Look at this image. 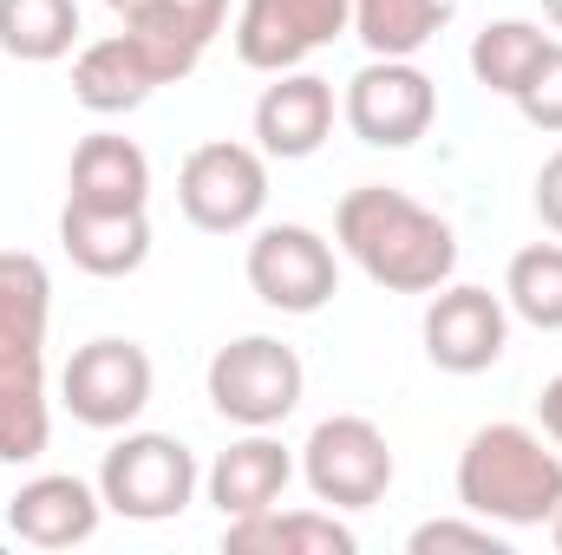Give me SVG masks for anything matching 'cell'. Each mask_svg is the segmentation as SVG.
<instances>
[{"instance_id": "obj_10", "label": "cell", "mask_w": 562, "mask_h": 555, "mask_svg": "<svg viewBox=\"0 0 562 555\" xmlns=\"http://www.w3.org/2000/svg\"><path fill=\"white\" fill-rule=\"evenodd\" d=\"M249 287L276 314H321L340 294V256L307 223H269L249 242Z\"/></svg>"}, {"instance_id": "obj_21", "label": "cell", "mask_w": 562, "mask_h": 555, "mask_svg": "<svg viewBox=\"0 0 562 555\" xmlns=\"http://www.w3.org/2000/svg\"><path fill=\"white\" fill-rule=\"evenodd\" d=\"M458 0H353V39L373 59H419L451 26Z\"/></svg>"}, {"instance_id": "obj_19", "label": "cell", "mask_w": 562, "mask_h": 555, "mask_svg": "<svg viewBox=\"0 0 562 555\" xmlns=\"http://www.w3.org/2000/svg\"><path fill=\"white\" fill-rule=\"evenodd\" d=\"M150 92H157V72L144 66V53L125 33H105V39L79 46V59H72V99L92 118H125V112H138Z\"/></svg>"}, {"instance_id": "obj_3", "label": "cell", "mask_w": 562, "mask_h": 555, "mask_svg": "<svg viewBox=\"0 0 562 555\" xmlns=\"http://www.w3.org/2000/svg\"><path fill=\"white\" fill-rule=\"evenodd\" d=\"M458 503L464 517L504 530H543L562 510V451L530 424H477L458 451Z\"/></svg>"}, {"instance_id": "obj_17", "label": "cell", "mask_w": 562, "mask_h": 555, "mask_svg": "<svg viewBox=\"0 0 562 555\" xmlns=\"http://www.w3.org/2000/svg\"><path fill=\"white\" fill-rule=\"evenodd\" d=\"M288 477H294V457H288V444L269 438V431H249V438H236L216 464H210V503L223 510V523H236V517H262V510H276L281 490H288Z\"/></svg>"}, {"instance_id": "obj_5", "label": "cell", "mask_w": 562, "mask_h": 555, "mask_svg": "<svg viewBox=\"0 0 562 555\" xmlns=\"http://www.w3.org/2000/svg\"><path fill=\"white\" fill-rule=\"evenodd\" d=\"M301 386H307L301 353L281 347L276 333H243V340L216 347L210 373H203V393H210L216 418H229L243 431H276L301 406Z\"/></svg>"}, {"instance_id": "obj_20", "label": "cell", "mask_w": 562, "mask_h": 555, "mask_svg": "<svg viewBox=\"0 0 562 555\" xmlns=\"http://www.w3.org/2000/svg\"><path fill=\"white\" fill-rule=\"evenodd\" d=\"M223 543L229 550H269V555H353L360 536L334 517V510H262V517H236L223 523Z\"/></svg>"}, {"instance_id": "obj_13", "label": "cell", "mask_w": 562, "mask_h": 555, "mask_svg": "<svg viewBox=\"0 0 562 555\" xmlns=\"http://www.w3.org/2000/svg\"><path fill=\"white\" fill-rule=\"evenodd\" d=\"M119 20H125V39L144 53V66L157 72V86H177L196 72V59L223 33L229 0H132Z\"/></svg>"}, {"instance_id": "obj_16", "label": "cell", "mask_w": 562, "mask_h": 555, "mask_svg": "<svg viewBox=\"0 0 562 555\" xmlns=\"http://www.w3.org/2000/svg\"><path fill=\"white\" fill-rule=\"evenodd\" d=\"M59 249H66L72 269H86V275L125 281L150 262V216H144V209L66 203V209H59Z\"/></svg>"}, {"instance_id": "obj_26", "label": "cell", "mask_w": 562, "mask_h": 555, "mask_svg": "<svg viewBox=\"0 0 562 555\" xmlns=\"http://www.w3.org/2000/svg\"><path fill=\"white\" fill-rule=\"evenodd\" d=\"M517 112H524V125H537V132H550V138H562V39L543 53V66L530 72V86L510 99Z\"/></svg>"}, {"instance_id": "obj_18", "label": "cell", "mask_w": 562, "mask_h": 555, "mask_svg": "<svg viewBox=\"0 0 562 555\" xmlns=\"http://www.w3.org/2000/svg\"><path fill=\"white\" fill-rule=\"evenodd\" d=\"M66 203H92V209H144L150 203V157L119 132H92L72 150V177H66Z\"/></svg>"}, {"instance_id": "obj_12", "label": "cell", "mask_w": 562, "mask_h": 555, "mask_svg": "<svg viewBox=\"0 0 562 555\" xmlns=\"http://www.w3.org/2000/svg\"><path fill=\"white\" fill-rule=\"evenodd\" d=\"M510 347V307L504 294L491 287H471V281H445L431 301H425V360L451 380H471V373H491Z\"/></svg>"}, {"instance_id": "obj_31", "label": "cell", "mask_w": 562, "mask_h": 555, "mask_svg": "<svg viewBox=\"0 0 562 555\" xmlns=\"http://www.w3.org/2000/svg\"><path fill=\"white\" fill-rule=\"evenodd\" d=\"M105 7H112V13H125V7H132V0H105Z\"/></svg>"}, {"instance_id": "obj_6", "label": "cell", "mask_w": 562, "mask_h": 555, "mask_svg": "<svg viewBox=\"0 0 562 555\" xmlns=\"http://www.w3.org/2000/svg\"><path fill=\"white\" fill-rule=\"evenodd\" d=\"M177 209L203 229V236H243L262 223L269 209V157L256 144L216 138L196 144L177 170Z\"/></svg>"}, {"instance_id": "obj_7", "label": "cell", "mask_w": 562, "mask_h": 555, "mask_svg": "<svg viewBox=\"0 0 562 555\" xmlns=\"http://www.w3.org/2000/svg\"><path fill=\"white\" fill-rule=\"evenodd\" d=\"M301 477H307L314 503H327V510H373L393 490V444L373 418L334 412L307 431Z\"/></svg>"}, {"instance_id": "obj_30", "label": "cell", "mask_w": 562, "mask_h": 555, "mask_svg": "<svg viewBox=\"0 0 562 555\" xmlns=\"http://www.w3.org/2000/svg\"><path fill=\"white\" fill-rule=\"evenodd\" d=\"M550 536H557V550H562V510H557V523H550Z\"/></svg>"}, {"instance_id": "obj_14", "label": "cell", "mask_w": 562, "mask_h": 555, "mask_svg": "<svg viewBox=\"0 0 562 555\" xmlns=\"http://www.w3.org/2000/svg\"><path fill=\"white\" fill-rule=\"evenodd\" d=\"M99 517H105L99 484H86V477H72V471L26 477V484L7 497V530H13V543H26V550H79V543L99 536Z\"/></svg>"}, {"instance_id": "obj_8", "label": "cell", "mask_w": 562, "mask_h": 555, "mask_svg": "<svg viewBox=\"0 0 562 555\" xmlns=\"http://www.w3.org/2000/svg\"><path fill=\"white\" fill-rule=\"evenodd\" d=\"M150 393H157L150 353L138 340H119V333L86 340L59 373V399L86 431H132L150 406Z\"/></svg>"}, {"instance_id": "obj_25", "label": "cell", "mask_w": 562, "mask_h": 555, "mask_svg": "<svg viewBox=\"0 0 562 555\" xmlns=\"http://www.w3.org/2000/svg\"><path fill=\"white\" fill-rule=\"evenodd\" d=\"M406 550L413 555H451V550H464V555H504V536H497V523H464V517H438V523H419L413 536H406Z\"/></svg>"}, {"instance_id": "obj_24", "label": "cell", "mask_w": 562, "mask_h": 555, "mask_svg": "<svg viewBox=\"0 0 562 555\" xmlns=\"http://www.w3.org/2000/svg\"><path fill=\"white\" fill-rule=\"evenodd\" d=\"M504 307L537 333H562V242H530L504 269Z\"/></svg>"}, {"instance_id": "obj_27", "label": "cell", "mask_w": 562, "mask_h": 555, "mask_svg": "<svg viewBox=\"0 0 562 555\" xmlns=\"http://www.w3.org/2000/svg\"><path fill=\"white\" fill-rule=\"evenodd\" d=\"M537 216H543V229L562 242V150L537 170Z\"/></svg>"}, {"instance_id": "obj_28", "label": "cell", "mask_w": 562, "mask_h": 555, "mask_svg": "<svg viewBox=\"0 0 562 555\" xmlns=\"http://www.w3.org/2000/svg\"><path fill=\"white\" fill-rule=\"evenodd\" d=\"M537 424H543V438L562 451V373L543 386V393H537Z\"/></svg>"}, {"instance_id": "obj_1", "label": "cell", "mask_w": 562, "mask_h": 555, "mask_svg": "<svg viewBox=\"0 0 562 555\" xmlns=\"http://www.w3.org/2000/svg\"><path fill=\"white\" fill-rule=\"evenodd\" d=\"M53 275L26 249H0V464H33L53 444L46 399Z\"/></svg>"}, {"instance_id": "obj_2", "label": "cell", "mask_w": 562, "mask_h": 555, "mask_svg": "<svg viewBox=\"0 0 562 555\" xmlns=\"http://www.w3.org/2000/svg\"><path fill=\"white\" fill-rule=\"evenodd\" d=\"M334 242L340 256L386 294H438L458 269V236L438 209L413 203L406 190L360 183L334 209Z\"/></svg>"}, {"instance_id": "obj_11", "label": "cell", "mask_w": 562, "mask_h": 555, "mask_svg": "<svg viewBox=\"0 0 562 555\" xmlns=\"http://www.w3.org/2000/svg\"><path fill=\"white\" fill-rule=\"evenodd\" d=\"M353 33V0H243L236 13V59L249 72H294L321 46Z\"/></svg>"}, {"instance_id": "obj_29", "label": "cell", "mask_w": 562, "mask_h": 555, "mask_svg": "<svg viewBox=\"0 0 562 555\" xmlns=\"http://www.w3.org/2000/svg\"><path fill=\"white\" fill-rule=\"evenodd\" d=\"M543 20H550V26L562 33V0H543Z\"/></svg>"}, {"instance_id": "obj_9", "label": "cell", "mask_w": 562, "mask_h": 555, "mask_svg": "<svg viewBox=\"0 0 562 555\" xmlns=\"http://www.w3.org/2000/svg\"><path fill=\"white\" fill-rule=\"evenodd\" d=\"M340 118L373 150H413L438 118V86L419 72V59H367L347 79Z\"/></svg>"}, {"instance_id": "obj_22", "label": "cell", "mask_w": 562, "mask_h": 555, "mask_svg": "<svg viewBox=\"0 0 562 555\" xmlns=\"http://www.w3.org/2000/svg\"><path fill=\"white\" fill-rule=\"evenodd\" d=\"M550 46H557V39H550L537 20H491V26L471 39V79H477L484 92H497V99H517V92L530 86V72L543 66Z\"/></svg>"}, {"instance_id": "obj_15", "label": "cell", "mask_w": 562, "mask_h": 555, "mask_svg": "<svg viewBox=\"0 0 562 555\" xmlns=\"http://www.w3.org/2000/svg\"><path fill=\"white\" fill-rule=\"evenodd\" d=\"M334 86L321 72H276V86H262L256 99V150L276 163H301L334 138Z\"/></svg>"}, {"instance_id": "obj_23", "label": "cell", "mask_w": 562, "mask_h": 555, "mask_svg": "<svg viewBox=\"0 0 562 555\" xmlns=\"http://www.w3.org/2000/svg\"><path fill=\"white\" fill-rule=\"evenodd\" d=\"M79 46V0H0V53L20 66H53Z\"/></svg>"}, {"instance_id": "obj_4", "label": "cell", "mask_w": 562, "mask_h": 555, "mask_svg": "<svg viewBox=\"0 0 562 555\" xmlns=\"http://www.w3.org/2000/svg\"><path fill=\"white\" fill-rule=\"evenodd\" d=\"M203 471H196V451L170 431H125L105 464H99V497L112 517L125 523H170L190 510Z\"/></svg>"}]
</instances>
